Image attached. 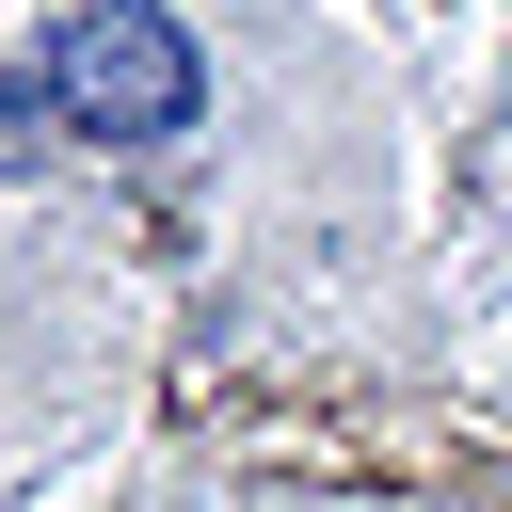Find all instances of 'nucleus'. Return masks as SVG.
<instances>
[{
    "label": "nucleus",
    "instance_id": "f257e3e1",
    "mask_svg": "<svg viewBox=\"0 0 512 512\" xmlns=\"http://www.w3.org/2000/svg\"><path fill=\"white\" fill-rule=\"evenodd\" d=\"M48 112L96 128V144L176 128V112H192V32H176L160 0H80V16L48 32Z\"/></svg>",
    "mask_w": 512,
    "mask_h": 512
}]
</instances>
